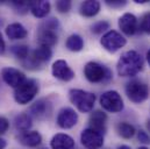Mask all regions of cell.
<instances>
[{
  "instance_id": "7",
  "label": "cell",
  "mask_w": 150,
  "mask_h": 149,
  "mask_svg": "<svg viewBox=\"0 0 150 149\" xmlns=\"http://www.w3.org/2000/svg\"><path fill=\"white\" fill-rule=\"evenodd\" d=\"M126 94L134 104H141L149 97V87L146 83L139 79L130 80L126 85Z\"/></svg>"
},
{
  "instance_id": "1",
  "label": "cell",
  "mask_w": 150,
  "mask_h": 149,
  "mask_svg": "<svg viewBox=\"0 0 150 149\" xmlns=\"http://www.w3.org/2000/svg\"><path fill=\"white\" fill-rule=\"evenodd\" d=\"M143 68V58L142 56L134 51L129 50L121 55L117 61V74L121 77H133L136 76Z\"/></svg>"
},
{
  "instance_id": "14",
  "label": "cell",
  "mask_w": 150,
  "mask_h": 149,
  "mask_svg": "<svg viewBox=\"0 0 150 149\" xmlns=\"http://www.w3.org/2000/svg\"><path fill=\"white\" fill-rule=\"evenodd\" d=\"M119 27L122 33L126 35H134L139 28V22L137 19L134 14L132 13H126L119 19Z\"/></svg>"
},
{
  "instance_id": "5",
  "label": "cell",
  "mask_w": 150,
  "mask_h": 149,
  "mask_svg": "<svg viewBox=\"0 0 150 149\" xmlns=\"http://www.w3.org/2000/svg\"><path fill=\"white\" fill-rule=\"evenodd\" d=\"M84 74L91 83H106L112 78L111 70L97 62H88L84 68Z\"/></svg>"
},
{
  "instance_id": "6",
  "label": "cell",
  "mask_w": 150,
  "mask_h": 149,
  "mask_svg": "<svg viewBox=\"0 0 150 149\" xmlns=\"http://www.w3.org/2000/svg\"><path fill=\"white\" fill-rule=\"evenodd\" d=\"M51 49L44 45H40L36 48L34 51H32L28 57L22 61V64L25 65V68L30 69V70H38L42 67V64H44L45 62H48L51 58Z\"/></svg>"
},
{
  "instance_id": "16",
  "label": "cell",
  "mask_w": 150,
  "mask_h": 149,
  "mask_svg": "<svg viewBox=\"0 0 150 149\" xmlns=\"http://www.w3.org/2000/svg\"><path fill=\"white\" fill-rule=\"evenodd\" d=\"M50 145L52 149H72L75 146V141L70 135L59 133L51 139Z\"/></svg>"
},
{
  "instance_id": "29",
  "label": "cell",
  "mask_w": 150,
  "mask_h": 149,
  "mask_svg": "<svg viewBox=\"0 0 150 149\" xmlns=\"http://www.w3.org/2000/svg\"><path fill=\"white\" fill-rule=\"evenodd\" d=\"M13 6L19 13H27L29 9V2L28 1H13Z\"/></svg>"
},
{
  "instance_id": "26",
  "label": "cell",
  "mask_w": 150,
  "mask_h": 149,
  "mask_svg": "<svg viewBox=\"0 0 150 149\" xmlns=\"http://www.w3.org/2000/svg\"><path fill=\"white\" fill-rule=\"evenodd\" d=\"M108 28H110V23L107 21H98L91 27V31L94 34H101V33L106 32Z\"/></svg>"
},
{
  "instance_id": "2",
  "label": "cell",
  "mask_w": 150,
  "mask_h": 149,
  "mask_svg": "<svg viewBox=\"0 0 150 149\" xmlns=\"http://www.w3.org/2000/svg\"><path fill=\"white\" fill-rule=\"evenodd\" d=\"M58 29H59V22L55 18H50L45 20L43 23H41L38 28L40 44L48 48L54 47L58 41V35H57Z\"/></svg>"
},
{
  "instance_id": "10",
  "label": "cell",
  "mask_w": 150,
  "mask_h": 149,
  "mask_svg": "<svg viewBox=\"0 0 150 149\" xmlns=\"http://www.w3.org/2000/svg\"><path fill=\"white\" fill-rule=\"evenodd\" d=\"M81 145L87 149H99L104 145V135L94 129L86 128L80 134Z\"/></svg>"
},
{
  "instance_id": "36",
  "label": "cell",
  "mask_w": 150,
  "mask_h": 149,
  "mask_svg": "<svg viewBox=\"0 0 150 149\" xmlns=\"http://www.w3.org/2000/svg\"><path fill=\"white\" fill-rule=\"evenodd\" d=\"M147 60H148V63H149L150 65V50L148 51V54H147Z\"/></svg>"
},
{
  "instance_id": "11",
  "label": "cell",
  "mask_w": 150,
  "mask_h": 149,
  "mask_svg": "<svg viewBox=\"0 0 150 149\" xmlns=\"http://www.w3.org/2000/svg\"><path fill=\"white\" fill-rule=\"evenodd\" d=\"M1 77H2L4 82L7 85H9V86H12L14 89L19 87L27 79L23 72H21L18 69H14V68H5V69H2Z\"/></svg>"
},
{
  "instance_id": "28",
  "label": "cell",
  "mask_w": 150,
  "mask_h": 149,
  "mask_svg": "<svg viewBox=\"0 0 150 149\" xmlns=\"http://www.w3.org/2000/svg\"><path fill=\"white\" fill-rule=\"evenodd\" d=\"M71 1L70 0H61V1H57L56 2V8L59 13H67L71 9Z\"/></svg>"
},
{
  "instance_id": "27",
  "label": "cell",
  "mask_w": 150,
  "mask_h": 149,
  "mask_svg": "<svg viewBox=\"0 0 150 149\" xmlns=\"http://www.w3.org/2000/svg\"><path fill=\"white\" fill-rule=\"evenodd\" d=\"M140 28L142 32L150 34V12L146 13L142 18H141V21H140Z\"/></svg>"
},
{
  "instance_id": "24",
  "label": "cell",
  "mask_w": 150,
  "mask_h": 149,
  "mask_svg": "<svg viewBox=\"0 0 150 149\" xmlns=\"http://www.w3.org/2000/svg\"><path fill=\"white\" fill-rule=\"evenodd\" d=\"M65 44L70 51H80L84 48V40L78 34H74V35L68 37Z\"/></svg>"
},
{
  "instance_id": "35",
  "label": "cell",
  "mask_w": 150,
  "mask_h": 149,
  "mask_svg": "<svg viewBox=\"0 0 150 149\" xmlns=\"http://www.w3.org/2000/svg\"><path fill=\"white\" fill-rule=\"evenodd\" d=\"M117 149H132L130 147H128V146H120Z\"/></svg>"
},
{
  "instance_id": "15",
  "label": "cell",
  "mask_w": 150,
  "mask_h": 149,
  "mask_svg": "<svg viewBox=\"0 0 150 149\" xmlns=\"http://www.w3.org/2000/svg\"><path fill=\"white\" fill-rule=\"evenodd\" d=\"M106 121H107V115L106 113L103 111H94L88 119V123L91 129H94L99 133H101L103 135L106 132Z\"/></svg>"
},
{
  "instance_id": "37",
  "label": "cell",
  "mask_w": 150,
  "mask_h": 149,
  "mask_svg": "<svg viewBox=\"0 0 150 149\" xmlns=\"http://www.w3.org/2000/svg\"><path fill=\"white\" fill-rule=\"evenodd\" d=\"M147 127H148V129H149V132H150V119L148 120V122H147Z\"/></svg>"
},
{
  "instance_id": "17",
  "label": "cell",
  "mask_w": 150,
  "mask_h": 149,
  "mask_svg": "<svg viewBox=\"0 0 150 149\" xmlns=\"http://www.w3.org/2000/svg\"><path fill=\"white\" fill-rule=\"evenodd\" d=\"M19 141H20V143H22L23 146H27V147H38L42 142V136L38 132L27 131V132H22L19 135Z\"/></svg>"
},
{
  "instance_id": "23",
  "label": "cell",
  "mask_w": 150,
  "mask_h": 149,
  "mask_svg": "<svg viewBox=\"0 0 150 149\" xmlns=\"http://www.w3.org/2000/svg\"><path fill=\"white\" fill-rule=\"evenodd\" d=\"M116 132L117 134L123 139H130L135 135V128L133 125L128 122H119L116 125Z\"/></svg>"
},
{
  "instance_id": "31",
  "label": "cell",
  "mask_w": 150,
  "mask_h": 149,
  "mask_svg": "<svg viewBox=\"0 0 150 149\" xmlns=\"http://www.w3.org/2000/svg\"><path fill=\"white\" fill-rule=\"evenodd\" d=\"M8 127H9L8 120L6 118H4V116H0V135L5 134L7 132V129H8Z\"/></svg>"
},
{
  "instance_id": "21",
  "label": "cell",
  "mask_w": 150,
  "mask_h": 149,
  "mask_svg": "<svg viewBox=\"0 0 150 149\" xmlns=\"http://www.w3.org/2000/svg\"><path fill=\"white\" fill-rule=\"evenodd\" d=\"M49 112H50V105L44 99H40L30 106V113L35 118H38V119L45 118Z\"/></svg>"
},
{
  "instance_id": "4",
  "label": "cell",
  "mask_w": 150,
  "mask_h": 149,
  "mask_svg": "<svg viewBox=\"0 0 150 149\" xmlns=\"http://www.w3.org/2000/svg\"><path fill=\"white\" fill-rule=\"evenodd\" d=\"M38 92V83L35 79H26L14 91V99L18 104L26 105L30 103Z\"/></svg>"
},
{
  "instance_id": "19",
  "label": "cell",
  "mask_w": 150,
  "mask_h": 149,
  "mask_svg": "<svg viewBox=\"0 0 150 149\" xmlns=\"http://www.w3.org/2000/svg\"><path fill=\"white\" fill-rule=\"evenodd\" d=\"M80 14L86 16V18H92L94 15H97L100 11V2L96 1V0H87L84 1L80 5Z\"/></svg>"
},
{
  "instance_id": "33",
  "label": "cell",
  "mask_w": 150,
  "mask_h": 149,
  "mask_svg": "<svg viewBox=\"0 0 150 149\" xmlns=\"http://www.w3.org/2000/svg\"><path fill=\"white\" fill-rule=\"evenodd\" d=\"M5 49H6V45H5V41L2 38V35L0 33V55H2L5 53Z\"/></svg>"
},
{
  "instance_id": "38",
  "label": "cell",
  "mask_w": 150,
  "mask_h": 149,
  "mask_svg": "<svg viewBox=\"0 0 150 149\" xmlns=\"http://www.w3.org/2000/svg\"><path fill=\"white\" fill-rule=\"evenodd\" d=\"M137 149H149V148H147V147H140V148H137Z\"/></svg>"
},
{
  "instance_id": "25",
  "label": "cell",
  "mask_w": 150,
  "mask_h": 149,
  "mask_svg": "<svg viewBox=\"0 0 150 149\" xmlns=\"http://www.w3.org/2000/svg\"><path fill=\"white\" fill-rule=\"evenodd\" d=\"M11 51L16 58H19L21 61H25L29 55V48H28V45H25V44L13 45L11 48Z\"/></svg>"
},
{
  "instance_id": "18",
  "label": "cell",
  "mask_w": 150,
  "mask_h": 149,
  "mask_svg": "<svg viewBox=\"0 0 150 149\" xmlns=\"http://www.w3.org/2000/svg\"><path fill=\"white\" fill-rule=\"evenodd\" d=\"M29 9L36 18H44L50 12V4L49 1L40 0V1H29Z\"/></svg>"
},
{
  "instance_id": "3",
  "label": "cell",
  "mask_w": 150,
  "mask_h": 149,
  "mask_svg": "<svg viewBox=\"0 0 150 149\" xmlns=\"http://www.w3.org/2000/svg\"><path fill=\"white\" fill-rule=\"evenodd\" d=\"M69 98L71 103L76 107L83 113H87L93 110L94 103H96V94L79 90V89H72L69 92Z\"/></svg>"
},
{
  "instance_id": "20",
  "label": "cell",
  "mask_w": 150,
  "mask_h": 149,
  "mask_svg": "<svg viewBox=\"0 0 150 149\" xmlns=\"http://www.w3.org/2000/svg\"><path fill=\"white\" fill-rule=\"evenodd\" d=\"M6 35L11 40H22L27 36V29L21 23H11L6 28Z\"/></svg>"
},
{
  "instance_id": "30",
  "label": "cell",
  "mask_w": 150,
  "mask_h": 149,
  "mask_svg": "<svg viewBox=\"0 0 150 149\" xmlns=\"http://www.w3.org/2000/svg\"><path fill=\"white\" fill-rule=\"evenodd\" d=\"M137 139H139V141H140L141 143H144V145H149L150 143L149 135H148L144 131H142V129L137 132Z\"/></svg>"
},
{
  "instance_id": "13",
  "label": "cell",
  "mask_w": 150,
  "mask_h": 149,
  "mask_svg": "<svg viewBox=\"0 0 150 149\" xmlns=\"http://www.w3.org/2000/svg\"><path fill=\"white\" fill-rule=\"evenodd\" d=\"M78 121V114L75 110L65 107L61 110L57 115V125L63 129L72 128Z\"/></svg>"
},
{
  "instance_id": "39",
  "label": "cell",
  "mask_w": 150,
  "mask_h": 149,
  "mask_svg": "<svg viewBox=\"0 0 150 149\" xmlns=\"http://www.w3.org/2000/svg\"><path fill=\"white\" fill-rule=\"evenodd\" d=\"M42 149H45V148H42Z\"/></svg>"
},
{
  "instance_id": "34",
  "label": "cell",
  "mask_w": 150,
  "mask_h": 149,
  "mask_svg": "<svg viewBox=\"0 0 150 149\" xmlns=\"http://www.w3.org/2000/svg\"><path fill=\"white\" fill-rule=\"evenodd\" d=\"M6 146H7L6 140H4L2 138H0V149H5L6 148Z\"/></svg>"
},
{
  "instance_id": "9",
  "label": "cell",
  "mask_w": 150,
  "mask_h": 149,
  "mask_svg": "<svg viewBox=\"0 0 150 149\" xmlns=\"http://www.w3.org/2000/svg\"><path fill=\"white\" fill-rule=\"evenodd\" d=\"M101 45L110 53H115L119 49H121L126 43V38L122 36L120 33H117L116 31H110L107 32L100 40Z\"/></svg>"
},
{
  "instance_id": "12",
  "label": "cell",
  "mask_w": 150,
  "mask_h": 149,
  "mask_svg": "<svg viewBox=\"0 0 150 149\" xmlns=\"http://www.w3.org/2000/svg\"><path fill=\"white\" fill-rule=\"evenodd\" d=\"M52 76L59 80L63 82H69L75 77L74 70L69 67V64L63 61V60H58L52 64Z\"/></svg>"
},
{
  "instance_id": "22",
  "label": "cell",
  "mask_w": 150,
  "mask_h": 149,
  "mask_svg": "<svg viewBox=\"0 0 150 149\" xmlns=\"http://www.w3.org/2000/svg\"><path fill=\"white\" fill-rule=\"evenodd\" d=\"M14 125H15V128H16L18 131L27 132V131L32 127V125H33L32 118H30V115L27 114V113H21V114H19V115L15 116V119H14Z\"/></svg>"
},
{
  "instance_id": "8",
  "label": "cell",
  "mask_w": 150,
  "mask_h": 149,
  "mask_svg": "<svg viewBox=\"0 0 150 149\" xmlns=\"http://www.w3.org/2000/svg\"><path fill=\"white\" fill-rule=\"evenodd\" d=\"M100 105L104 110L112 113H117L123 110V100L116 91H107L103 93L100 97Z\"/></svg>"
},
{
  "instance_id": "32",
  "label": "cell",
  "mask_w": 150,
  "mask_h": 149,
  "mask_svg": "<svg viewBox=\"0 0 150 149\" xmlns=\"http://www.w3.org/2000/svg\"><path fill=\"white\" fill-rule=\"evenodd\" d=\"M106 4L112 7V8H117V7H122L126 5V1H120V0H114V1H111V0H107Z\"/></svg>"
}]
</instances>
